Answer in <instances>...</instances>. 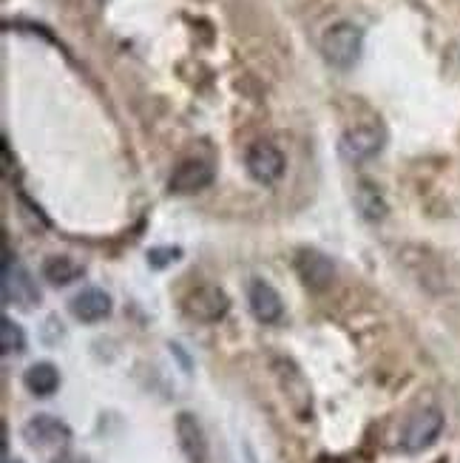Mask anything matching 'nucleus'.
Listing matches in <instances>:
<instances>
[{
    "instance_id": "nucleus-1",
    "label": "nucleus",
    "mask_w": 460,
    "mask_h": 463,
    "mask_svg": "<svg viewBox=\"0 0 460 463\" xmlns=\"http://www.w3.org/2000/svg\"><path fill=\"white\" fill-rule=\"evenodd\" d=\"M364 52V32L361 26L350 24V20H338V24L327 26L322 34V54L324 60L338 69V71H350Z\"/></svg>"
},
{
    "instance_id": "nucleus-2",
    "label": "nucleus",
    "mask_w": 460,
    "mask_h": 463,
    "mask_svg": "<svg viewBox=\"0 0 460 463\" xmlns=\"http://www.w3.org/2000/svg\"><path fill=\"white\" fill-rule=\"evenodd\" d=\"M183 310L188 318L199 321V325H216L222 321L230 310V298L222 288L216 285H199L193 288L185 301H183Z\"/></svg>"
},
{
    "instance_id": "nucleus-3",
    "label": "nucleus",
    "mask_w": 460,
    "mask_h": 463,
    "mask_svg": "<svg viewBox=\"0 0 460 463\" xmlns=\"http://www.w3.org/2000/svg\"><path fill=\"white\" fill-rule=\"evenodd\" d=\"M441 432H444V412L441 410L429 407V410L415 412L401 432V449L409 455L424 452L435 444L437 438H441Z\"/></svg>"
},
{
    "instance_id": "nucleus-4",
    "label": "nucleus",
    "mask_w": 460,
    "mask_h": 463,
    "mask_svg": "<svg viewBox=\"0 0 460 463\" xmlns=\"http://www.w3.org/2000/svg\"><path fill=\"white\" fill-rule=\"evenodd\" d=\"M245 168H248V174L256 179L258 185H276L278 179L285 176L287 159L273 143L258 139V143H253L248 148V154H245Z\"/></svg>"
},
{
    "instance_id": "nucleus-5",
    "label": "nucleus",
    "mask_w": 460,
    "mask_h": 463,
    "mask_svg": "<svg viewBox=\"0 0 460 463\" xmlns=\"http://www.w3.org/2000/svg\"><path fill=\"white\" fill-rule=\"evenodd\" d=\"M0 290H4V301L14 307H32L34 301H40V290L34 285L32 273L20 265L12 253H6L4 261V281H0Z\"/></svg>"
},
{
    "instance_id": "nucleus-6",
    "label": "nucleus",
    "mask_w": 460,
    "mask_h": 463,
    "mask_svg": "<svg viewBox=\"0 0 460 463\" xmlns=\"http://www.w3.org/2000/svg\"><path fill=\"white\" fill-rule=\"evenodd\" d=\"M384 148V134L375 126H355L342 134V143H338V154H342L347 163L361 165L370 163L372 156H378Z\"/></svg>"
},
{
    "instance_id": "nucleus-7",
    "label": "nucleus",
    "mask_w": 460,
    "mask_h": 463,
    "mask_svg": "<svg viewBox=\"0 0 460 463\" xmlns=\"http://www.w3.org/2000/svg\"><path fill=\"white\" fill-rule=\"evenodd\" d=\"M213 183V165L208 163V159L202 156H188L183 159L168 176V191L171 194H179V196H185V194H196V191H202Z\"/></svg>"
},
{
    "instance_id": "nucleus-8",
    "label": "nucleus",
    "mask_w": 460,
    "mask_h": 463,
    "mask_svg": "<svg viewBox=\"0 0 460 463\" xmlns=\"http://www.w3.org/2000/svg\"><path fill=\"white\" fill-rule=\"evenodd\" d=\"M296 273H298V279L305 281V288L315 290V293L327 290L333 285V279H335L333 261L324 253L313 250V248L298 250V256H296Z\"/></svg>"
},
{
    "instance_id": "nucleus-9",
    "label": "nucleus",
    "mask_w": 460,
    "mask_h": 463,
    "mask_svg": "<svg viewBox=\"0 0 460 463\" xmlns=\"http://www.w3.org/2000/svg\"><path fill=\"white\" fill-rule=\"evenodd\" d=\"M176 440H179V449H183L188 463H208V438L205 430L199 424V418L193 412H179L176 415Z\"/></svg>"
},
{
    "instance_id": "nucleus-10",
    "label": "nucleus",
    "mask_w": 460,
    "mask_h": 463,
    "mask_svg": "<svg viewBox=\"0 0 460 463\" xmlns=\"http://www.w3.org/2000/svg\"><path fill=\"white\" fill-rule=\"evenodd\" d=\"M276 375L278 381H282V390H285V398H287V404L293 407V412L298 418H310L313 412V395H310V387H307V381L305 375L298 373L290 361H276Z\"/></svg>"
},
{
    "instance_id": "nucleus-11",
    "label": "nucleus",
    "mask_w": 460,
    "mask_h": 463,
    "mask_svg": "<svg viewBox=\"0 0 460 463\" xmlns=\"http://www.w3.org/2000/svg\"><path fill=\"white\" fill-rule=\"evenodd\" d=\"M248 305L256 321H262V325H276V321L285 316L282 296H278L276 288L268 285L265 279H253L248 285Z\"/></svg>"
},
{
    "instance_id": "nucleus-12",
    "label": "nucleus",
    "mask_w": 460,
    "mask_h": 463,
    "mask_svg": "<svg viewBox=\"0 0 460 463\" xmlns=\"http://www.w3.org/2000/svg\"><path fill=\"white\" fill-rule=\"evenodd\" d=\"M23 438L32 447H63L71 440V430L54 415H34L32 420H26Z\"/></svg>"
},
{
    "instance_id": "nucleus-13",
    "label": "nucleus",
    "mask_w": 460,
    "mask_h": 463,
    "mask_svg": "<svg viewBox=\"0 0 460 463\" xmlns=\"http://www.w3.org/2000/svg\"><path fill=\"white\" fill-rule=\"evenodd\" d=\"M69 310L83 325H97V321L111 316V296L99 288H86L69 301Z\"/></svg>"
},
{
    "instance_id": "nucleus-14",
    "label": "nucleus",
    "mask_w": 460,
    "mask_h": 463,
    "mask_svg": "<svg viewBox=\"0 0 460 463\" xmlns=\"http://www.w3.org/2000/svg\"><path fill=\"white\" fill-rule=\"evenodd\" d=\"M355 208L358 213H361L367 222H381V219H387L390 213V203H387V196L384 191L378 188L372 179H361L355 188Z\"/></svg>"
},
{
    "instance_id": "nucleus-15",
    "label": "nucleus",
    "mask_w": 460,
    "mask_h": 463,
    "mask_svg": "<svg viewBox=\"0 0 460 463\" xmlns=\"http://www.w3.org/2000/svg\"><path fill=\"white\" fill-rule=\"evenodd\" d=\"M40 276H43L52 288H66L71 285V281H77L80 276H83V265H80L77 259L71 256H46L43 259V268H40Z\"/></svg>"
},
{
    "instance_id": "nucleus-16",
    "label": "nucleus",
    "mask_w": 460,
    "mask_h": 463,
    "mask_svg": "<svg viewBox=\"0 0 460 463\" xmlns=\"http://www.w3.org/2000/svg\"><path fill=\"white\" fill-rule=\"evenodd\" d=\"M23 384L32 395L37 398H49L57 392L60 387V373L57 367L52 364V361H37V364H32L26 373H23Z\"/></svg>"
},
{
    "instance_id": "nucleus-17",
    "label": "nucleus",
    "mask_w": 460,
    "mask_h": 463,
    "mask_svg": "<svg viewBox=\"0 0 460 463\" xmlns=\"http://www.w3.org/2000/svg\"><path fill=\"white\" fill-rule=\"evenodd\" d=\"M0 345H4V353L6 355H17L26 350V333L20 330V325H14V321L9 316L0 318Z\"/></svg>"
},
{
    "instance_id": "nucleus-18",
    "label": "nucleus",
    "mask_w": 460,
    "mask_h": 463,
    "mask_svg": "<svg viewBox=\"0 0 460 463\" xmlns=\"http://www.w3.org/2000/svg\"><path fill=\"white\" fill-rule=\"evenodd\" d=\"M179 256H183V250H179V248H154V250H148V265L151 268H165V265H171V261H176Z\"/></svg>"
},
{
    "instance_id": "nucleus-19",
    "label": "nucleus",
    "mask_w": 460,
    "mask_h": 463,
    "mask_svg": "<svg viewBox=\"0 0 460 463\" xmlns=\"http://www.w3.org/2000/svg\"><path fill=\"white\" fill-rule=\"evenodd\" d=\"M60 463H80V458H63Z\"/></svg>"
},
{
    "instance_id": "nucleus-20",
    "label": "nucleus",
    "mask_w": 460,
    "mask_h": 463,
    "mask_svg": "<svg viewBox=\"0 0 460 463\" xmlns=\"http://www.w3.org/2000/svg\"><path fill=\"white\" fill-rule=\"evenodd\" d=\"M6 463H14V460H6Z\"/></svg>"
}]
</instances>
